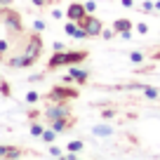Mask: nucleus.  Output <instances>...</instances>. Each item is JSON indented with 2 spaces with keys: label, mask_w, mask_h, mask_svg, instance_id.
Instances as JSON below:
<instances>
[{
  "label": "nucleus",
  "mask_w": 160,
  "mask_h": 160,
  "mask_svg": "<svg viewBox=\"0 0 160 160\" xmlns=\"http://www.w3.org/2000/svg\"><path fill=\"white\" fill-rule=\"evenodd\" d=\"M40 54H42V38H40V33L35 31V33L28 38V45H26V50L21 52L19 57H12V59H7V66H10V68H26V66H33L35 61H38Z\"/></svg>",
  "instance_id": "obj_1"
},
{
  "label": "nucleus",
  "mask_w": 160,
  "mask_h": 160,
  "mask_svg": "<svg viewBox=\"0 0 160 160\" xmlns=\"http://www.w3.org/2000/svg\"><path fill=\"white\" fill-rule=\"evenodd\" d=\"M90 57V52L87 50H61V52H54V54L50 57V61H47V68L50 71H57L61 68V66H73V64H82V61Z\"/></svg>",
  "instance_id": "obj_2"
},
{
  "label": "nucleus",
  "mask_w": 160,
  "mask_h": 160,
  "mask_svg": "<svg viewBox=\"0 0 160 160\" xmlns=\"http://www.w3.org/2000/svg\"><path fill=\"white\" fill-rule=\"evenodd\" d=\"M42 115H45V122L50 125L52 120H59V118H68L71 115V108L66 101H54L52 106H47L45 111H42Z\"/></svg>",
  "instance_id": "obj_3"
},
{
  "label": "nucleus",
  "mask_w": 160,
  "mask_h": 160,
  "mask_svg": "<svg viewBox=\"0 0 160 160\" xmlns=\"http://www.w3.org/2000/svg\"><path fill=\"white\" fill-rule=\"evenodd\" d=\"M78 97V92L73 90V87H68V85H54L50 92H47V99L50 101H71V99H75Z\"/></svg>",
  "instance_id": "obj_4"
},
{
  "label": "nucleus",
  "mask_w": 160,
  "mask_h": 160,
  "mask_svg": "<svg viewBox=\"0 0 160 160\" xmlns=\"http://www.w3.org/2000/svg\"><path fill=\"white\" fill-rule=\"evenodd\" d=\"M78 26H82V28L87 31V38H99L101 31H104V24H101V19H99V17H94V14H87L85 19H80Z\"/></svg>",
  "instance_id": "obj_5"
},
{
  "label": "nucleus",
  "mask_w": 160,
  "mask_h": 160,
  "mask_svg": "<svg viewBox=\"0 0 160 160\" xmlns=\"http://www.w3.org/2000/svg\"><path fill=\"white\" fill-rule=\"evenodd\" d=\"M2 14H5V26L10 31H14V33H21V28H24V24H21V14L14 10H10V7H2Z\"/></svg>",
  "instance_id": "obj_6"
},
{
  "label": "nucleus",
  "mask_w": 160,
  "mask_h": 160,
  "mask_svg": "<svg viewBox=\"0 0 160 160\" xmlns=\"http://www.w3.org/2000/svg\"><path fill=\"white\" fill-rule=\"evenodd\" d=\"M87 14H90V12L85 10L82 2H71V5L66 7V17H68L71 21H80V19H85Z\"/></svg>",
  "instance_id": "obj_7"
},
{
  "label": "nucleus",
  "mask_w": 160,
  "mask_h": 160,
  "mask_svg": "<svg viewBox=\"0 0 160 160\" xmlns=\"http://www.w3.org/2000/svg\"><path fill=\"white\" fill-rule=\"evenodd\" d=\"M73 125H75V118H73V115H68V118H59V120H52V122H50V127L57 132V134H64V132H68Z\"/></svg>",
  "instance_id": "obj_8"
},
{
  "label": "nucleus",
  "mask_w": 160,
  "mask_h": 160,
  "mask_svg": "<svg viewBox=\"0 0 160 160\" xmlns=\"http://www.w3.org/2000/svg\"><path fill=\"white\" fill-rule=\"evenodd\" d=\"M68 73L73 75V80L78 82V85H87V80H90V71L78 68V64H73V66H71V71H68Z\"/></svg>",
  "instance_id": "obj_9"
},
{
  "label": "nucleus",
  "mask_w": 160,
  "mask_h": 160,
  "mask_svg": "<svg viewBox=\"0 0 160 160\" xmlns=\"http://www.w3.org/2000/svg\"><path fill=\"white\" fill-rule=\"evenodd\" d=\"M0 158H24V151L17 146H0Z\"/></svg>",
  "instance_id": "obj_10"
},
{
  "label": "nucleus",
  "mask_w": 160,
  "mask_h": 160,
  "mask_svg": "<svg viewBox=\"0 0 160 160\" xmlns=\"http://www.w3.org/2000/svg\"><path fill=\"white\" fill-rule=\"evenodd\" d=\"M113 28H115V33H125V31H132V21L130 19H115L113 21Z\"/></svg>",
  "instance_id": "obj_11"
},
{
  "label": "nucleus",
  "mask_w": 160,
  "mask_h": 160,
  "mask_svg": "<svg viewBox=\"0 0 160 160\" xmlns=\"http://www.w3.org/2000/svg\"><path fill=\"white\" fill-rule=\"evenodd\" d=\"M66 151H68V153H82V151H85V141H80V139H75V141H68Z\"/></svg>",
  "instance_id": "obj_12"
},
{
  "label": "nucleus",
  "mask_w": 160,
  "mask_h": 160,
  "mask_svg": "<svg viewBox=\"0 0 160 160\" xmlns=\"http://www.w3.org/2000/svg\"><path fill=\"white\" fill-rule=\"evenodd\" d=\"M92 134H94V137H111V134H113V127H108V125H97L94 130H92Z\"/></svg>",
  "instance_id": "obj_13"
},
{
  "label": "nucleus",
  "mask_w": 160,
  "mask_h": 160,
  "mask_svg": "<svg viewBox=\"0 0 160 160\" xmlns=\"http://www.w3.org/2000/svg\"><path fill=\"white\" fill-rule=\"evenodd\" d=\"M141 92H144V97H148V99H158V97H160V90H158V87H146V85H141Z\"/></svg>",
  "instance_id": "obj_14"
},
{
  "label": "nucleus",
  "mask_w": 160,
  "mask_h": 160,
  "mask_svg": "<svg viewBox=\"0 0 160 160\" xmlns=\"http://www.w3.org/2000/svg\"><path fill=\"white\" fill-rule=\"evenodd\" d=\"M47 153L52 155V158H64V148H61V146H57V144H50V148H47Z\"/></svg>",
  "instance_id": "obj_15"
},
{
  "label": "nucleus",
  "mask_w": 160,
  "mask_h": 160,
  "mask_svg": "<svg viewBox=\"0 0 160 160\" xmlns=\"http://www.w3.org/2000/svg\"><path fill=\"white\" fill-rule=\"evenodd\" d=\"M40 139L45 141V144H54V139H57V132H54V130H45L42 134H40Z\"/></svg>",
  "instance_id": "obj_16"
},
{
  "label": "nucleus",
  "mask_w": 160,
  "mask_h": 160,
  "mask_svg": "<svg viewBox=\"0 0 160 160\" xmlns=\"http://www.w3.org/2000/svg\"><path fill=\"white\" fill-rule=\"evenodd\" d=\"M78 28H80V26H78V21H71V19H68V24L64 26V31H66V33L71 35V38H75V33H78Z\"/></svg>",
  "instance_id": "obj_17"
},
{
  "label": "nucleus",
  "mask_w": 160,
  "mask_h": 160,
  "mask_svg": "<svg viewBox=\"0 0 160 160\" xmlns=\"http://www.w3.org/2000/svg\"><path fill=\"white\" fill-rule=\"evenodd\" d=\"M0 94H2V97H10L12 94V85L7 82V80H0Z\"/></svg>",
  "instance_id": "obj_18"
},
{
  "label": "nucleus",
  "mask_w": 160,
  "mask_h": 160,
  "mask_svg": "<svg viewBox=\"0 0 160 160\" xmlns=\"http://www.w3.org/2000/svg\"><path fill=\"white\" fill-rule=\"evenodd\" d=\"M33 31H38V33L47 31V24H45V19H35V21H33Z\"/></svg>",
  "instance_id": "obj_19"
},
{
  "label": "nucleus",
  "mask_w": 160,
  "mask_h": 160,
  "mask_svg": "<svg viewBox=\"0 0 160 160\" xmlns=\"http://www.w3.org/2000/svg\"><path fill=\"white\" fill-rule=\"evenodd\" d=\"M42 132H45V127H42V125H38V122H33V125H31V134H33V137H38V139H40V134H42Z\"/></svg>",
  "instance_id": "obj_20"
},
{
  "label": "nucleus",
  "mask_w": 160,
  "mask_h": 160,
  "mask_svg": "<svg viewBox=\"0 0 160 160\" xmlns=\"http://www.w3.org/2000/svg\"><path fill=\"white\" fill-rule=\"evenodd\" d=\"M115 35H118V33H115V28H104V31H101V35H99V38H104V40H111V38H115Z\"/></svg>",
  "instance_id": "obj_21"
},
{
  "label": "nucleus",
  "mask_w": 160,
  "mask_h": 160,
  "mask_svg": "<svg viewBox=\"0 0 160 160\" xmlns=\"http://www.w3.org/2000/svg\"><path fill=\"white\" fill-rule=\"evenodd\" d=\"M130 61L132 64H141V61H144V54H141V52H130Z\"/></svg>",
  "instance_id": "obj_22"
},
{
  "label": "nucleus",
  "mask_w": 160,
  "mask_h": 160,
  "mask_svg": "<svg viewBox=\"0 0 160 160\" xmlns=\"http://www.w3.org/2000/svg\"><path fill=\"white\" fill-rule=\"evenodd\" d=\"M134 28H137V33H141V35H146V33H148V24H144V21H139V24H137Z\"/></svg>",
  "instance_id": "obj_23"
},
{
  "label": "nucleus",
  "mask_w": 160,
  "mask_h": 160,
  "mask_svg": "<svg viewBox=\"0 0 160 160\" xmlns=\"http://www.w3.org/2000/svg\"><path fill=\"white\" fill-rule=\"evenodd\" d=\"M38 99H40L38 92H26V101H28V104H35Z\"/></svg>",
  "instance_id": "obj_24"
},
{
  "label": "nucleus",
  "mask_w": 160,
  "mask_h": 160,
  "mask_svg": "<svg viewBox=\"0 0 160 160\" xmlns=\"http://www.w3.org/2000/svg\"><path fill=\"white\" fill-rule=\"evenodd\" d=\"M85 10H87V12L92 14V12L97 10V2H94V0H87V2H85Z\"/></svg>",
  "instance_id": "obj_25"
},
{
  "label": "nucleus",
  "mask_w": 160,
  "mask_h": 160,
  "mask_svg": "<svg viewBox=\"0 0 160 160\" xmlns=\"http://www.w3.org/2000/svg\"><path fill=\"white\" fill-rule=\"evenodd\" d=\"M141 10L151 12V10H155V5H153V2H151V0H146V2H141Z\"/></svg>",
  "instance_id": "obj_26"
},
{
  "label": "nucleus",
  "mask_w": 160,
  "mask_h": 160,
  "mask_svg": "<svg viewBox=\"0 0 160 160\" xmlns=\"http://www.w3.org/2000/svg\"><path fill=\"white\" fill-rule=\"evenodd\" d=\"M61 82H64V85H71V82H75V80H73V75H71V73H66L64 78H61Z\"/></svg>",
  "instance_id": "obj_27"
},
{
  "label": "nucleus",
  "mask_w": 160,
  "mask_h": 160,
  "mask_svg": "<svg viewBox=\"0 0 160 160\" xmlns=\"http://www.w3.org/2000/svg\"><path fill=\"white\" fill-rule=\"evenodd\" d=\"M52 50H54V52H61V50H66V47H64V42H61V40H57L54 45H52Z\"/></svg>",
  "instance_id": "obj_28"
},
{
  "label": "nucleus",
  "mask_w": 160,
  "mask_h": 160,
  "mask_svg": "<svg viewBox=\"0 0 160 160\" xmlns=\"http://www.w3.org/2000/svg\"><path fill=\"white\" fill-rule=\"evenodd\" d=\"M7 50H10V42H7V40H0V54L7 52Z\"/></svg>",
  "instance_id": "obj_29"
},
{
  "label": "nucleus",
  "mask_w": 160,
  "mask_h": 160,
  "mask_svg": "<svg viewBox=\"0 0 160 160\" xmlns=\"http://www.w3.org/2000/svg\"><path fill=\"white\" fill-rule=\"evenodd\" d=\"M120 38H122V40H132L134 33H132V31H125V33H120Z\"/></svg>",
  "instance_id": "obj_30"
},
{
  "label": "nucleus",
  "mask_w": 160,
  "mask_h": 160,
  "mask_svg": "<svg viewBox=\"0 0 160 160\" xmlns=\"http://www.w3.org/2000/svg\"><path fill=\"white\" fill-rule=\"evenodd\" d=\"M120 5H122V7H127V10H130V7H134V0H120Z\"/></svg>",
  "instance_id": "obj_31"
},
{
  "label": "nucleus",
  "mask_w": 160,
  "mask_h": 160,
  "mask_svg": "<svg viewBox=\"0 0 160 160\" xmlns=\"http://www.w3.org/2000/svg\"><path fill=\"white\" fill-rule=\"evenodd\" d=\"M31 2H33L35 7H45V0H31Z\"/></svg>",
  "instance_id": "obj_32"
},
{
  "label": "nucleus",
  "mask_w": 160,
  "mask_h": 160,
  "mask_svg": "<svg viewBox=\"0 0 160 160\" xmlns=\"http://www.w3.org/2000/svg\"><path fill=\"white\" fill-rule=\"evenodd\" d=\"M12 5V0H0V7H10Z\"/></svg>",
  "instance_id": "obj_33"
},
{
  "label": "nucleus",
  "mask_w": 160,
  "mask_h": 160,
  "mask_svg": "<svg viewBox=\"0 0 160 160\" xmlns=\"http://www.w3.org/2000/svg\"><path fill=\"white\" fill-rule=\"evenodd\" d=\"M153 5H155V10H158V12H160V0H155Z\"/></svg>",
  "instance_id": "obj_34"
},
{
  "label": "nucleus",
  "mask_w": 160,
  "mask_h": 160,
  "mask_svg": "<svg viewBox=\"0 0 160 160\" xmlns=\"http://www.w3.org/2000/svg\"><path fill=\"white\" fill-rule=\"evenodd\" d=\"M153 59H155V61H160V52H155V54H153Z\"/></svg>",
  "instance_id": "obj_35"
},
{
  "label": "nucleus",
  "mask_w": 160,
  "mask_h": 160,
  "mask_svg": "<svg viewBox=\"0 0 160 160\" xmlns=\"http://www.w3.org/2000/svg\"><path fill=\"white\" fill-rule=\"evenodd\" d=\"M0 80H2V78H0Z\"/></svg>",
  "instance_id": "obj_36"
}]
</instances>
